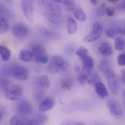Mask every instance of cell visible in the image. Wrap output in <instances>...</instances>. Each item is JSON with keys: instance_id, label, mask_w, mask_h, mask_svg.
<instances>
[{"instance_id": "cell-1", "label": "cell", "mask_w": 125, "mask_h": 125, "mask_svg": "<svg viewBox=\"0 0 125 125\" xmlns=\"http://www.w3.org/2000/svg\"><path fill=\"white\" fill-rule=\"evenodd\" d=\"M1 74L7 77H12L18 81H26L29 75L28 69L21 64H14L9 67H4L1 69Z\"/></svg>"}, {"instance_id": "cell-2", "label": "cell", "mask_w": 125, "mask_h": 125, "mask_svg": "<svg viewBox=\"0 0 125 125\" xmlns=\"http://www.w3.org/2000/svg\"><path fill=\"white\" fill-rule=\"evenodd\" d=\"M50 84L51 82L47 75H42L37 77L35 79V87L34 91V99L37 101H41L40 100L48 92Z\"/></svg>"}, {"instance_id": "cell-3", "label": "cell", "mask_w": 125, "mask_h": 125, "mask_svg": "<svg viewBox=\"0 0 125 125\" xmlns=\"http://www.w3.org/2000/svg\"><path fill=\"white\" fill-rule=\"evenodd\" d=\"M67 64L63 57L61 56H53L50 62L49 65L47 67L48 71L52 74H59L64 72L67 69Z\"/></svg>"}, {"instance_id": "cell-4", "label": "cell", "mask_w": 125, "mask_h": 125, "mask_svg": "<svg viewBox=\"0 0 125 125\" xmlns=\"http://www.w3.org/2000/svg\"><path fill=\"white\" fill-rule=\"evenodd\" d=\"M103 32V27L102 24L100 22L96 21L93 24L92 32L87 36H86L83 38V41L84 42H92L97 41L101 37Z\"/></svg>"}, {"instance_id": "cell-5", "label": "cell", "mask_w": 125, "mask_h": 125, "mask_svg": "<svg viewBox=\"0 0 125 125\" xmlns=\"http://www.w3.org/2000/svg\"><path fill=\"white\" fill-rule=\"evenodd\" d=\"M22 88L18 85L8 86L5 89V97L11 101H18L22 98Z\"/></svg>"}, {"instance_id": "cell-6", "label": "cell", "mask_w": 125, "mask_h": 125, "mask_svg": "<svg viewBox=\"0 0 125 125\" xmlns=\"http://www.w3.org/2000/svg\"><path fill=\"white\" fill-rule=\"evenodd\" d=\"M29 29L28 26L23 23H16L12 26V35L19 40L26 38L29 34Z\"/></svg>"}, {"instance_id": "cell-7", "label": "cell", "mask_w": 125, "mask_h": 125, "mask_svg": "<svg viewBox=\"0 0 125 125\" xmlns=\"http://www.w3.org/2000/svg\"><path fill=\"white\" fill-rule=\"evenodd\" d=\"M15 111L21 116H26L32 113L33 107L31 103L26 100H18V103L16 104Z\"/></svg>"}, {"instance_id": "cell-8", "label": "cell", "mask_w": 125, "mask_h": 125, "mask_svg": "<svg viewBox=\"0 0 125 125\" xmlns=\"http://www.w3.org/2000/svg\"><path fill=\"white\" fill-rule=\"evenodd\" d=\"M21 8L26 18L30 22L33 21L34 0H21Z\"/></svg>"}, {"instance_id": "cell-9", "label": "cell", "mask_w": 125, "mask_h": 125, "mask_svg": "<svg viewBox=\"0 0 125 125\" xmlns=\"http://www.w3.org/2000/svg\"><path fill=\"white\" fill-rule=\"evenodd\" d=\"M107 108L110 113L116 118H120L123 116V110L121 105L115 100H108L106 103Z\"/></svg>"}, {"instance_id": "cell-10", "label": "cell", "mask_w": 125, "mask_h": 125, "mask_svg": "<svg viewBox=\"0 0 125 125\" xmlns=\"http://www.w3.org/2000/svg\"><path fill=\"white\" fill-rule=\"evenodd\" d=\"M40 3L41 6H42L45 9V10L62 13V8L59 6V3L53 0H40Z\"/></svg>"}, {"instance_id": "cell-11", "label": "cell", "mask_w": 125, "mask_h": 125, "mask_svg": "<svg viewBox=\"0 0 125 125\" xmlns=\"http://www.w3.org/2000/svg\"><path fill=\"white\" fill-rule=\"evenodd\" d=\"M42 15L46 20H48L50 23H53V24H59L62 21V13H59V12L45 10L42 12Z\"/></svg>"}, {"instance_id": "cell-12", "label": "cell", "mask_w": 125, "mask_h": 125, "mask_svg": "<svg viewBox=\"0 0 125 125\" xmlns=\"http://www.w3.org/2000/svg\"><path fill=\"white\" fill-rule=\"evenodd\" d=\"M55 105V101L51 97H45L42 100L39 104V111L40 112H46L51 110Z\"/></svg>"}, {"instance_id": "cell-13", "label": "cell", "mask_w": 125, "mask_h": 125, "mask_svg": "<svg viewBox=\"0 0 125 125\" xmlns=\"http://www.w3.org/2000/svg\"><path fill=\"white\" fill-rule=\"evenodd\" d=\"M94 88H95V92H96L97 94L100 98L104 99V98H106L109 95L108 91L103 83H102L100 81L94 84Z\"/></svg>"}, {"instance_id": "cell-14", "label": "cell", "mask_w": 125, "mask_h": 125, "mask_svg": "<svg viewBox=\"0 0 125 125\" xmlns=\"http://www.w3.org/2000/svg\"><path fill=\"white\" fill-rule=\"evenodd\" d=\"M108 81V87L111 90V92L114 94H116L119 92V89L120 88V82L117 76H115L114 78H111Z\"/></svg>"}, {"instance_id": "cell-15", "label": "cell", "mask_w": 125, "mask_h": 125, "mask_svg": "<svg viewBox=\"0 0 125 125\" xmlns=\"http://www.w3.org/2000/svg\"><path fill=\"white\" fill-rule=\"evenodd\" d=\"M98 51L103 56H110L113 53V48L108 42H103L99 45Z\"/></svg>"}, {"instance_id": "cell-16", "label": "cell", "mask_w": 125, "mask_h": 125, "mask_svg": "<svg viewBox=\"0 0 125 125\" xmlns=\"http://www.w3.org/2000/svg\"><path fill=\"white\" fill-rule=\"evenodd\" d=\"M92 70H89L82 67L81 70L79 72L78 75L77 77L78 82L81 84H85V83L88 81L90 75H92Z\"/></svg>"}, {"instance_id": "cell-17", "label": "cell", "mask_w": 125, "mask_h": 125, "mask_svg": "<svg viewBox=\"0 0 125 125\" xmlns=\"http://www.w3.org/2000/svg\"><path fill=\"white\" fill-rule=\"evenodd\" d=\"M71 12L73 14L74 17L80 21H85L86 19V13L81 9V7L80 6H78V4L75 5V7L73 8V10H72Z\"/></svg>"}, {"instance_id": "cell-18", "label": "cell", "mask_w": 125, "mask_h": 125, "mask_svg": "<svg viewBox=\"0 0 125 125\" xmlns=\"http://www.w3.org/2000/svg\"><path fill=\"white\" fill-rule=\"evenodd\" d=\"M19 59L24 62H29L34 59V54L31 50L29 49H23L20 51Z\"/></svg>"}, {"instance_id": "cell-19", "label": "cell", "mask_w": 125, "mask_h": 125, "mask_svg": "<svg viewBox=\"0 0 125 125\" xmlns=\"http://www.w3.org/2000/svg\"><path fill=\"white\" fill-rule=\"evenodd\" d=\"M39 31L42 36L48 39H56L59 37V34L56 31L47 29L44 26H40L39 29Z\"/></svg>"}, {"instance_id": "cell-20", "label": "cell", "mask_w": 125, "mask_h": 125, "mask_svg": "<svg viewBox=\"0 0 125 125\" xmlns=\"http://www.w3.org/2000/svg\"><path fill=\"white\" fill-rule=\"evenodd\" d=\"M67 31L70 34H73L77 31L78 29V23L76 20L73 17H68L67 18Z\"/></svg>"}, {"instance_id": "cell-21", "label": "cell", "mask_w": 125, "mask_h": 125, "mask_svg": "<svg viewBox=\"0 0 125 125\" xmlns=\"http://www.w3.org/2000/svg\"><path fill=\"white\" fill-rule=\"evenodd\" d=\"M0 12H1V18H4L7 20H10L13 18L12 12L8 8H7L3 3H1L0 4Z\"/></svg>"}, {"instance_id": "cell-22", "label": "cell", "mask_w": 125, "mask_h": 125, "mask_svg": "<svg viewBox=\"0 0 125 125\" xmlns=\"http://www.w3.org/2000/svg\"><path fill=\"white\" fill-rule=\"evenodd\" d=\"M0 53H1V59L3 62H8L10 59L11 52L7 47H6L4 45H1L0 46Z\"/></svg>"}, {"instance_id": "cell-23", "label": "cell", "mask_w": 125, "mask_h": 125, "mask_svg": "<svg viewBox=\"0 0 125 125\" xmlns=\"http://www.w3.org/2000/svg\"><path fill=\"white\" fill-rule=\"evenodd\" d=\"M31 51H32V53L34 54V56L47 52L45 48V47L42 45L38 44V43L32 44L31 45Z\"/></svg>"}, {"instance_id": "cell-24", "label": "cell", "mask_w": 125, "mask_h": 125, "mask_svg": "<svg viewBox=\"0 0 125 125\" xmlns=\"http://www.w3.org/2000/svg\"><path fill=\"white\" fill-rule=\"evenodd\" d=\"M81 60H82V64H83V67L92 71L93 67H94V60H93V59L89 55V56H87L86 57L82 58Z\"/></svg>"}, {"instance_id": "cell-25", "label": "cell", "mask_w": 125, "mask_h": 125, "mask_svg": "<svg viewBox=\"0 0 125 125\" xmlns=\"http://www.w3.org/2000/svg\"><path fill=\"white\" fill-rule=\"evenodd\" d=\"M122 34V29L120 28H111L107 29L105 32V35L111 38V39H115L116 37H118L119 35Z\"/></svg>"}, {"instance_id": "cell-26", "label": "cell", "mask_w": 125, "mask_h": 125, "mask_svg": "<svg viewBox=\"0 0 125 125\" xmlns=\"http://www.w3.org/2000/svg\"><path fill=\"white\" fill-rule=\"evenodd\" d=\"M33 59H34V62L38 63V64H47L49 61V58H48V55L47 52L34 56Z\"/></svg>"}, {"instance_id": "cell-27", "label": "cell", "mask_w": 125, "mask_h": 125, "mask_svg": "<svg viewBox=\"0 0 125 125\" xmlns=\"http://www.w3.org/2000/svg\"><path fill=\"white\" fill-rule=\"evenodd\" d=\"M114 47L116 51H122L125 48V40L122 37H116L115 38Z\"/></svg>"}, {"instance_id": "cell-28", "label": "cell", "mask_w": 125, "mask_h": 125, "mask_svg": "<svg viewBox=\"0 0 125 125\" xmlns=\"http://www.w3.org/2000/svg\"><path fill=\"white\" fill-rule=\"evenodd\" d=\"M10 28L8 21L4 18H1L0 19V34H4L6 33Z\"/></svg>"}, {"instance_id": "cell-29", "label": "cell", "mask_w": 125, "mask_h": 125, "mask_svg": "<svg viewBox=\"0 0 125 125\" xmlns=\"http://www.w3.org/2000/svg\"><path fill=\"white\" fill-rule=\"evenodd\" d=\"M62 4H63L64 8L66 9V10L68 12H72V10L76 5L74 0H63Z\"/></svg>"}, {"instance_id": "cell-30", "label": "cell", "mask_w": 125, "mask_h": 125, "mask_svg": "<svg viewBox=\"0 0 125 125\" xmlns=\"http://www.w3.org/2000/svg\"><path fill=\"white\" fill-rule=\"evenodd\" d=\"M43 112H40V114H36L35 115V116H34V119H36L38 122H39V124L40 125V124H45V123H46L47 122H48V116H46L45 114H42Z\"/></svg>"}, {"instance_id": "cell-31", "label": "cell", "mask_w": 125, "mask_h": 125, "mask_svg": "<svg viewBox=\"0 0 125 125\" xmlns=\"http://www.w3.org/2000/svg\"><path fill=\"white\" fill-rule=\"evenodd\" d=\"M72 79H70V78H66L64 79H63L61 82V87L63 89H66V90H69L70 89L71 86H72Z\"/></svg>"}, {"instance_id": "cell-32", "label": "cell", "mask_w": 125, "mask_h": 125, "mask_svg": "<svg viewBox=\"0 0 125 125\" xmlns=\"http://www.w3.org/2000/svg\"><path fill=\"white\" fill-rule=\"evenodd\" d=\"M110 67H111V64L108 59L103 60L99 64V69L102 73H103L104 71H105L106 70H108Z\"/></svg>"}, {"instance_id": "cell-33", "label": "cell", "mask_w": 125, "mask_h": 125, "mask_svg": "<svg viewBox=\"0 0 125 125\" xmlns=\"http://www.w3.org/2000/svg\"><path fill=\"white\" fill-rule=\"evenodd\" d=\"M76 54L77 56H78L81 59L86 57L87 56H89V51L87 48H86L85 47L81 46L76 51Z\"/></svg>"}, {"instance_id": "cell-34", "label": "cell", "mask_w": 125, "mask_h": 125, "mask_svg": "<svg viewBox=\"0 0 125 125\" xmlns=\"http://www.w3.org/2000/svg\"><path fill=\"white\" fill-rule=\"evenodd\" d=\"M100 81V77H99V75L97 73H92L91 75H90V77H89V80H88V83H89V84H93V85H94L96 83H97V82H99Z\"/></svg>"}, {"instance_id": "cell-35", "label": "cell", "mask_w": 125, "mask_h": 125, "mask_svg": "<svg viewBox=\"0 0 125 125\" xmlns=\"http://www.w3.org/2000/svg\"><path fill=\"white\" fill-rule=\"evenodd\" d=\"M10 125H24L23 123V120L20 119L19 118H18L17 116H13L10 119V122H9Z\"/></svg>"}, {"instance_id": "cell-36", "label": "cell", "mask_w": 125, "mask_h": 125, "mask_svg": "<svg viewBox=\"0 0 125 125\" xmlns=\"http://www.w3.org/2000/svg\"><path fill=\"white\" fill-rule=\"evenodd\" d=\"M117 63L121 67L125 66V53L120 54L118 56V58H117Z\"/></svg>"}, {"instance_id": "cell-37", "label": "cell", "mask_w": 125, "mask_h": 125, "mask_svg": "<svg viewBox=\"0 0 125 125\" xmlns=\"http://www.w3.org/2000/svg\"><path fill=\"white\" fill-rule=\"evenodd\" d=\"M115 11L116 10H115V8L114 7H108L107 8H105V12L110 17H112L114 15Z\"/></svg>"}, {"instance_id": "cell-38", "label": "cell", "mask_w": 125, "mask_h": 125, "mask_svg": "<svg viewBox=\"0 0 125 125\" xmlns=\"http://www.w3.org/2000/svg\"><path fill=\"white\" fill-rule=\"evenodd\" d=\"M5 112H6L5 108H4V106H1V109H0V121L2 119L3 116H4Z\"/></svg>"}, {"instance_id": "cell-39", "label": "cell", "mask_w": 125, "mask_h": 125, "mask_svg": "<svg viewBox=\"0 0 125 125\" xmlns=\"http://www.w3.org/2000/svg\"><path fill=\"white\" fill-rule=\"evenodd\" d=\"M121 80L123 82V83L125 84V69L122 71V73H121Z\"/></svg>"}, {"instance_id": "cell-40", "label": "cell", "mask_w": 125, "mask_h": 125, "mask_svg": "<svg viewBox=\"0 0 125 125\" xmlns=\"http://www.w3.org/2000/svg\"><path fill=\"white\" fill-rule=\"evenodd\" d=\"M119 7H120L119 9L125 10V0H122V3H121L119 4Z\"/></svg>"}, {"instance_id": "cell-41", "label": "cell", "mask_w": 125, "mask_h": 125, "mask_svg": "<svg viewBox=\"0 0 125 125\" xmlns=\"http://www.w3.org/2000/svg\"><path fill=\"white\" fill-rule=\"evenodd\" d=\"M122 35H124L125 36V26L124 28L122 29Z\"/></svg>"}, {"instance_id": "cell-42", "label": "cell", "mask_w": 125, "mask_h": 125, "mask_svg": "<svg viewBox=\"0 0 125 125\" xmlns=\"http://www.w3.org/2000/svg\"><path fill=\"white\" fill-rule=\"evenodd\" d=\"M53 1H56V2H57L59 4H62L63 3V0H53Z\"/></svg>"}, {"instance_id": "cell-43", "label": "cell", "mask_w": 125, "mask_h": 125, "mask_svg": "<svg viewBox=\"0 0 125 125\" xmlns=\"http://www.w3.org/2000/svg\"><path fill=\"white\" fill-rule=\"evenodd\" d=\"M106 1H108L110 2H113V3H116V2H118L119 0H106Z\"/></svg>"}, {"instance_id": "cell-44", "label": "cell", "mask_w": 125, "mask_h": 125, "mask_svg": "<svg viewBox=\"0 0 125 125\" xmlns=\"http://www.w3.org/2000/svg\"><path fill=\"white\" fill-rule=\"evenodd\" d=\"M91 1L93 4H97V0H91Z\"/></svg>"}, {"instance_id": "cell-45", "label": "cell", "mask_w": 125, "mask_h": 125, "mask_svg": "<svg viewBox=\"0 0 125 125\" xmlns=\"http://www.w3.org/2000/svg\"><path fill=\"white\" fill-rule=\"evenodd\" d=\"M4 1L8 2V3H12V0H4Z\"/></svg>"}, {"instance_id": "cell-46", "label": "cell", "mask_w": 125, "mask_h": 125, "mask_svg": "<svg viewBox=\"0 0 125 125\" xmlns=\"http://www.w3.org/2000/svg\"><path fill=\"white\" fill-rule=\"evenodd\" d=\"M124 95H125V92H124Z\"/></svg>"}]
</instances>
